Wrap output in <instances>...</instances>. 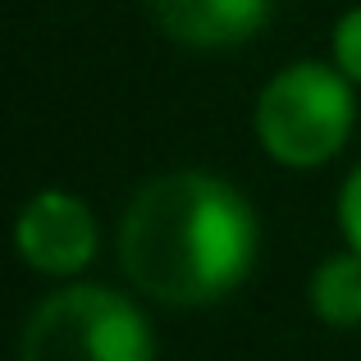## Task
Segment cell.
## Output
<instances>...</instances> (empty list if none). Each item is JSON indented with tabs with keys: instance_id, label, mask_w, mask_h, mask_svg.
Here are the masks:
<instances>
[{
	"instance_id": "obj_8",
	"label": "cell",
	"mask_w": 361,
	"mask_h": 361,
	"mask_svg": "<svg viewBox=\"0 0 361 361\" xmlns=\"http://www.w3.org/2000/svg\"><path fill=\"white\" fill-rule=\"evenodd\" d=\"M338 229H343V243L361 256V165L338 188Z\"/></svg>"
},
{
	"instance_id": "obj_7",
	"label": "cell",
	"mask_w": 361,
	"mask_h": 361,
	"mask_svg": "<svg viewBox=\"0 0 361 361\" xmlns=\"http://www.w3.org/2000/svg\"><path fill=\"white\" fill-rule=\"evenodd\" d=\"M334 64L343 78H353L361 87V5H353L334 23Z\"/></svg>"
},
{
	"instance_id": "obj_3",
	"label": "cell",
	"mask_w": 361,
	"mask_h": 361,
	"mask_svg": "<svg viewBox=\"0 0 361 361\" xmlns=\"http://www.w3.org/2000/svg\"><path fill=\"white\" fill-rule=\"evenodd\" d=\"M18 361H156L151 325L123 293L73 283L37 302Z\"/></svg>"
},
{
	"instance_id": "obj_1",
	"label": "cell",
	"mask_w": 361,
	"mask_h": 361,
	"mask_svg": "<svg viewBox=\"0 0 361 361\" xmlns=\"http://www.w3.org/2000/svg\"><path fill=\"white\" fill-rule=\"evenodd\" d=\"M256 211L220 174L174 169L128 202L119 220V265L160 307H211L256 265Z\"/></svg>"
},
{
	"instance_id": "obj_4",
	"label": "cell",
	"mask_w": 361,
	"mask_h": 361,
	"mask_svg": "<svg viewBox=\"0 0 361 361\" xmlns=\"http://www.w3.org/2000/svg\"><path fill=\"white\" fill-rule=\"evenodd\" d=\"M14 247L23 256V265H32L37 274L69 279V274L92 265V256L101 247V229L82 197L64 192V188H46L18 211Z\"/></svg>"
},
{
	"instance_id": "obj_5",
	"label": "cell",
	"mask_w": 361,
	"mask_h": 361,
	"mask_svg": "<svg viewBox=\"0 0 361 361\" xmlns=\"http://www.w3.org/2000/svg\"><path fill=\"white\" fill-rule=\"evenodd\" d=\"M160 32L192 51L243 46L270 23L274 0H147Z\"/></svg>"
},
{
	"instance_id": "obj_6",
	"label": "cell",
	"mask_w": 361,
	"mask_h": 361,
	"mask_svg": "<svg viewBox=\"0 0 361 361\" xmlns=\"http://www.w3.org/2000/svg\"><path fill=\"white\" fill-rule=\"evenodd\" d=\"M307 298H311V311H316L320 325L357 329L361 325V256L353 247L325 256L307 283Z\"/></svg>"
},
{
	"instance_id": "obj_2",
	"label": "cell",
	"mask_w": 361,
	"mask_h": 361,
	"mask_svg": "<svg viewBox=\"0 0 361 361\" xmlns=\"http://www.w3.org/2000/svg\"><path fill=\"white\" fill-rule=\"evenodd\" d=\"M357 82L338 64L298 60L261 87L252 128L261 151L283 169H320L348 147L357 123Z\"/></svg>"
}]
</instances>
